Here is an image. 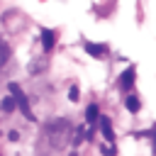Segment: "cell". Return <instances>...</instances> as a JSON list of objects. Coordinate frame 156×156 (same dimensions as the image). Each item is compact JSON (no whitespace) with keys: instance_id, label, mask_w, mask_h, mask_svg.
<instances>
[{"instance_id":"9","label":"cell","mask_w":156,"mask_h":156,"mask_svg":"<svg viewBox=\"0 0 156 156\" xmlns=\"http://www.w3.org/2000/svg\"><path fill=\"white\" fill-rule=\"evenodd\" d=\"M17 107V100L12 98V95H7V98H2V112H12Z\"/></svg>"},{"instance_id":"12","label":"cell","mask_w":156,"mask_h":156,"mask_svg":"<svg viewBox=\"0 0 156 156\" xmlns=\"http://www.w3.org/2000/svg\"><path fill=\"white\" fill-rule=\"evenodd\" d=\"M102 154H105V156H115V149H110V146H102Z\"/></svg>"},{"instance_id":"10","label":"cell","mask_w":156,"mask_h":156,"mask_svg":"<svg viewBox=\"0 0 156 156\" xmlns=\"http://www.w3.org/2000/svg\"><path fill=\"white\" fill-rule=\"evenodd\" d=\"M68 95H71V100H73V102H76V100H78V88H76V85H73V88H71V93H68Z\"/></svg>"},{"instance_id":"5","label":"cell","mask_w":156,"mask_h":156,"mask_svg":"<svg viewBox=\"0 0 156 156\" xmlns=\"http://www.w3.org/2000/svg\"><path fill=\"white\" fill-rule=\"evenodd\" d=\"M39 37H41V46H44V51H51V49H54V39H56V34H54L51 29H41Z\"/></svg>"},{"instance_id":"2","label":"cell","mask_w":156,"mask_h":156,"mask_svg":"<svg viewBox=\"0 0 156 156\" xmlns=\"http://www.w3.org/2000/svg\"><path fill=\"white\" fill-rule=\"evenodd\" d=\"M7 90H10V95L17 100V107L22 110V115H24L27 119H34V115H32V110H29V102H27V95H24V90H22L17 83H10V85H7Z\"/></svg>"},{"instance_id":"4","label":"cell","mask_w":156,"mask_h":156,"mask_svg":"<svg viewBox=\"0 0 156 156\" xmlns=\"http://www.w3.org/2000/svg\"><path fill=\"white\" fill-rule=\"evenodd\" d=\"M100 117H102V115H100L98 105H95V102H93V105H88V110H85V122L90 124V129H93L95 124H100Z\"/></svg>"},{"instance_id":"11","label":"cell","mask_w":156,"mask_h":156,"mask_svg":"<svg viewBox=\"0 0 156 156\" xmlns=\"http://www.w3.org/2000/svg\"><path fill=\"white\" fill-rule=\"evenodd\" d=\"M149 134H151V136H154V156H156V124H154V127H151V132H149Z\"/></svg>"},{"instance_id":"7","label":"cell","mask_w":156,"mask_h":156,"mask_svg":"<svg viewBox=\"0 0 156 156\" xmlns=\"http://www.w3.org/2000/svg\"><path fill=\"white\" fill-rule=\"evenodd\" d=\"M100 132L107 141H115V132H112V124H110V117H100Z\"/></svg>"},{"instance_id":"6","label":"cell","mask_w":156,"mask_h":156,"mask_svg":"<svg viewBox=\"0 0 156 156\" xmlns=\"http://www.w3.org/2000/svg\"><path fill=\"white\" fill-rule=\"evenodd\" d=\"M85 51H88L90 56H95V58H102V56L107 54V46H102V44H90V41H85Z\"/></svg>"},{"instance_id":"3","label":"cell","mask_w":156,"mask_h":156,"mask_svg":"<svg viewBox=\"0 0 156 156\" xmlns=\"http://www.w3.org/2000/svg\"><path fill=\"white\" fill-rule=\"evenodd\" d=\"M134 76H136V68H134V66L124 68V71L119 73L117 88H119V90H124V93H129V90H132V85H134Z\"/></svg>"},{"instance_id":"8","label":"cell","mask_w":156,"mask_h":156,"mask_svg":"<svg viewBox=\"0 0 156 156\" xmlns=\"http://www.w3.org/2000/svg\"><path fill=\"white\" fill-rule=\"evenodd\" d=\"M124 105H127V110H129L132 115H136V112H139V107H141V102H139V98H136V95H127Z\"/></svg>"},{"instance_id":"1","label":"cell","mask_w":156,"mask_h":156,"mask_svg":"<svg viewBox=\"0 0 156 156\" xmlns=\"http://www.w3.org/2000/svg\"><path fill=\"white\" fill-rule=\"evenodd\" d=\"M46 136H49V144L54 149L66 146L68 144V136H71V122L68 119H54L46 127Z\"/></svg>"}]
</instances>
